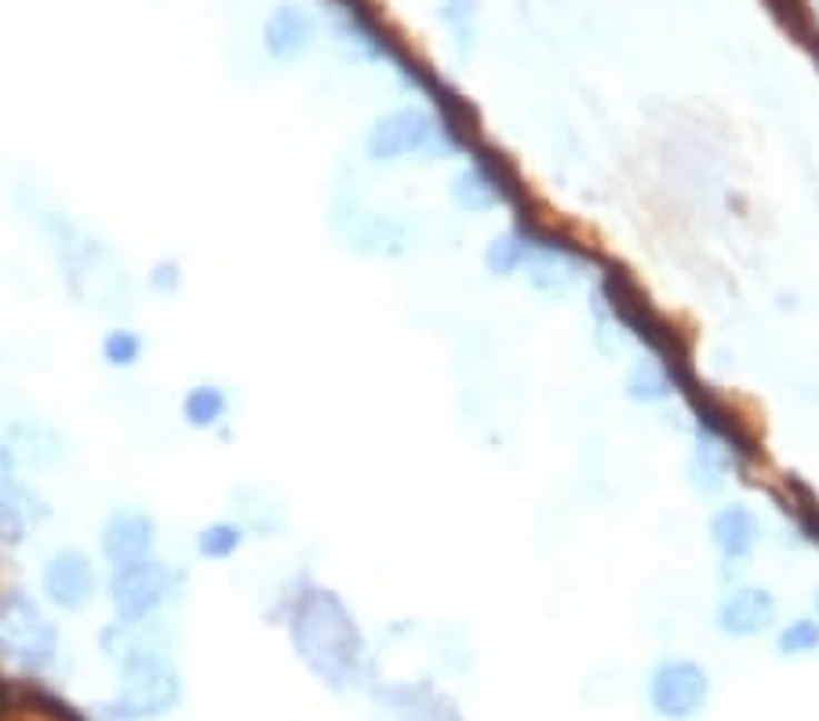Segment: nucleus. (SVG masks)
<instances>
[{
    "label": "nucleus",
    "mask_w": 819,
    "mask_h": 721,
    "mask_svg": "<svg viewBox=\"0 0 819 721\" xmlns=\"http://www.w3.org/2000/svg\"><path fill=\"white\" fill-rule=\"evenodd\" d=\"M288 631H292V645L299 652V660L307 663L324 685H332L339 692L361 685V678L368 671L364 634L339 594L321 590V587L307 590V594L296 601Z\"/></svg>",
    "instance_id": "1"
},
{
    "label": "nucleus",
    "mask_w": 819,
    "mask_h": 721,
    "mask_svg": "<svg viewBox=\"0 0 819 721\" xmlns=\"http://www.w3.org/2000/svg\"><path fill=\"white\" fill-rule=\"evenodd\" d=\"M121 711L131 721H147V718H161L171 707L179 703L182 685L179 674L171 667L164 645H157L150 638H128L121 645Z\"/></svg>",
    "instance_id": "2"
},
{
    "label": "nucleus",
    "mask_w": 819,
    "mask_h": 721,
    "mask_svg": "<svg viewBox=\"0 0 819 721\" xmlns=\"http://www.w3.org/2000/svg\"><path fill=\"white\" fill-rule=\"evenodd\" d=\"M364 150L376 164H398L408 157H427V161H438V157L452 153V139H448V128L422 107H401L368 128Z\"/></svg>",
    "instance_id": "3"
},
{
    "label": "nucleus",
    "mask_w": 819,
    "mask_h": 721,
    "mask_svg": "<svg viewBox=\"0 0 819 721\" xmlns=\"http://www.w3.org/2000/svg\"><path fill=\"white\" fill-rule=\"evenodd\" d=\"M721 415L699 412L696 430H692V452L685 463V481L696 495H718L725 484L743 467L747 444L736 434V427L718 423Z\"/></svg>",
    "instance_id": "4"
},
{
    "label": "nucleus",
    "mask_w": 819,
    "mask_h": 721,
    "mask_svg": "<svg viewBox=\"0 0 819 721\" xmlns=\"http://www.w3.org/2000/svg\"><path fill=\"white\" fill-rule=\"evenodd\" d=\"M710 692H715L710 671L689 655L659 660L649 674V685H645L649 711L659 721H696L710 707Z\"/></svg>",
    "instance_id": "5"
},
{
    "label": "nucleus",
    "mask_w": 819,
    "mask_h": 721,
    "mask_svg": "<svg viewBox=\"0 0 819 721\" xmlns=\"http://www.w3.org/2000/svg\"><path fill=\"white\" fill-rule=\"evenodd\" d=\"M0 649L26 671H44L59 655L56 623L19 590L0 601Z\"/></svg>",
    "instance_id": "6"
},
{
    "label": "nucleus",
    "mask_w": 819,
    "mask_h": 721,
    "mask_svg": "<svg viewBox=\"0 0 819 721\" xmlns=\"http://www.w3.org/2000/svg\"><path fill=\"white\" fill-rule=\"evenodd\" d=\"M171 587H176V575L164 565V561L153 558H139V561H124V565H113L110 572V601L121 623H142L164 605L171 598Z\"/></svg>",
    "instance_id": "7"
},
{
    "label": "nucleus",
    "mask_w": 819,
    "mask_h": 721,
    "mask_svg": "<svg viewBox=\"0 0 819 721\" xmlns=\"http://www.w3.org/2000/svg\"><path fill=\"white\" fill-rule=\"evenodd\" d=\"M779 620V601L769 587L761 583H736L718 598L715 605V627L718 634L747 641V638H761L765 631H772Z\"/></svg>",
    "instance_id": "8"
},
{
    "label": "nucleus",
    "mask_w": 819,
    "mask_h": 721,
    "mask_svg": "<svg viewBox=\"0 0 819 721\" xmlns=\"http://www.w3.org/2000/svg\"><path fill=\"white\" fill-rule=\"evenodd\" d=\"M521 273L539 296L558 299V296H568L579 281L587 278V256L576 252V248H568L565 241L536 238Z\"/></svg>",
    "instance_id": "9"
},
{
    "label": "nucleus",
    "mask_w": 819,
    "mask_h": 721,
    "mask_svg": "<svg viewBox=\"0 0 819 721\" xmlns=\"http://www.w3.org/2000/svg\"><path fill=\"white\" fill-rule=\"evenodd\" d=\"M707 535L715 554L725 561V565H747L755 558V550L761 547V518L755 507L747 503H725L718 507L707 521Z\"/></svg>",
    "instance_id": "10"
},
{
    "label": "nucleus",
    "mask_w": 819,
    "mask_h": 721,
    "mask_svg": "<svg viewBox=\"0 0 819 721\" xmlns=\"http://www.w3.org/2000/svg\"><path fill=\"white\" fill-rule=\"evenodd\" d=\"M44 594L51 605H59L66 612H77L84 609L91 598H96V569H91V561L81 554V550L66 547V550H56V554L48 558L44 565Z\"/></svg>",
    "instance_id": "11"
},
{
    "label": "nucleus",
    "mask_w": 819,
    "mask_h": 721,
    "mask_svg": "<svg viewBox=\"0 0 819 721\" xmlns=\"http://www.w3.org/2000/svg\"><path fill=\"white\" fill-rule=\"evenodd\" d=\"M317 41V26L310 19V11H302L296 4H281L273 8L267 22H262V48L273 62H296L302 59Z\"/></svg>",
    "instance_id": "12"
},
{
    "label": "nucleus",
    "mask_w": 819,
    "mask_h": 721,
    "mask_svg": "<svg viewBox=\"0 0 819 721\" xmlns=\"http://www.w3.org/2000/svg\"><path fill=\"white\" fill-rule=\"evenodd\" d=\"M153 518L142 510H117L110 521L102 524V554L110 565H124V561L150 558L153 550Z\"/></svg>",
    "instance_id": "13"
},
{
    "label": "nucleus",
    "mask_w": 819,
    "mask_h": 721,
    "mask_svg": "<svg viewBox=\"0 0 819 721\" xmlns=\"http://www.w3.org/2000/svg\"><path fill=\"white\" fill-rule=\"evenodd\" d=\"M379 703H387L390 721H462L456 703L433 685H390L379 689Z\"/></svg>",
    "instance_id": "14"
},
{
    "label": "nucleus",
    "mask_w": 819,
    "mask_h": 721,
    "mask_svg": "<svg viewBox=\"0 0 819 721\" xmlns=\"http://www.w3.org/2000/svg\"><path fill=\"white\" fill-rule=\"evenodd\" d=\"M678 390V375L659 353H641L623 375V393L633 404H667Z\"/></svg>",
    "instance_id": "15"
},
{
    "label": "nucleus",
    "mask_w": 819,
    "mask_h": 721,
    "mask_svg": "<svg viewBox=\"0 0 819 721\" xmlns=\"http://www.w3.org/2000/svg\"><path fill=\"white\" fill-rule=\"evenodd\" d=\"M452 201L462 212H492L507 201V187L503 179H496V172L488 164H467L462 172L452 179Z\"/></svg>",
    "instance_id": "16"
},
{
    "label": "nucleus",
    "mask_w": 819,
    "mask_h": 721,
    "mask_svg": "<svg viewBox=\"0 0 819 721\" xmlns=\"http://www.w3.org/2000/svg\"><path fill=\"white\" fill-rule=\"evenodd\" d=\"M532 241H536V233H525V230L499 233V238H492L485 248V267L492 270L496 278H513V273L525 270V259H528V252H532Z\"/></svg>",
    "instance_id": "17"
},
{
    "label": "nucleus",
    "mask_w": 819,
    "mask_h": 721,
    "mask_svg": "<svg viewBox=\"0 0 819 721\" xmlns=\"http://www.w3.org/2000/svg\"><path fill=\"white\" fill-rule=\"evenodd\" d=\"M230 401H227V390L216 387V383H201V387H190L187 398H182V419L193 427V430H208L222 423V415H227Z\"/></svg>",
    "instance_id": "18"
},
{
    "label": "nucleus",
    "mask_w": 819,
    "mask_h": 721,
    "mask_svg": "<svg viewBox=\"0 0 819 721\" xmlns=\"http://www.w3.org/2000/svg\"><path fill=\"white\" fill-rule=\"evenodd\" d=\"M819 652V615H798L776 631V655L779 660H801V655Z\"/></svg>",
    "instance_id": "19"
},
{
    "label": "nucleus",
    "mask_w": 819,
    "mask_h": 721,
    "mask_svg": "<svg viewBox=\"0 0 819 721\" xmlns=\"http://www.w3.org/2000/svg\"><path fill=\"white\" fill-rule=\"evenodd\" d=\"M353 241H358V248H368V252H376V256H382V252L398 256L404 248V233H401L398 222H390L382 216H368L364 227L353 233Z\"/></svg>",
    "instance_id": "20"
},
{
    "label": "nucleus",
    "mask_w": 819,
    "mask_h": 721,
    "mask_svg": "<svg viewBox=\"0 0 819 721\" xmlns=\"http://www.w3.org/2000/svg\"><path fill=\"white\" fill-rule=\"evenodd\" d=\"M241 543H244V532L230 521H216V524H208V529L197 532V554L211 558V561H222V558L237 554Z\"/></svg>",
    "instance_id": "21"
},
{
    "label": "nucleus",
    "mask_w": 819,
    "mask_h": 721,
    "mask_svg": "<svg viewBox=\"0 0 819 721\" xmlns=\"http://www.w3.org/2000/svg\"><path fill=\"white\" fill-rule=\"evenodd\" d=\"M102 358L106 364H113V369H131V364L142 358V339L131 332V328H113V332H106L102 339Z\"/></svg>",
    "instance_id": "22"
},
{
    "label": "nucleus",
    "mask_w": 819,
    "mask_h": 721,
    "mask_svg": "<svg viewBox=\"0 0 819 721\" xmlns=\"http://www.w3.org/2000/svg\"><path fill=\"white\" fill-rule=\"evenodd\" d=\"M441 19L452 26V33L459 37L462 48L473 44V19H478V0H445V4H441Z\"/></svg>",
    "instance_id": "23"
},
{
    "label": "nucleus",
    "mask_w": 819,
    "mask_h": 721,
    "mask_svg": "<svg viewBox=\"0 0 819 721\" xmlns=\"http://www.w3.org/2000/svg\"><path fill=\"white\" fill-rule=\"evenodd\" d=\"M153 284L161 288V292H171V288L179 284V273H176V262H164L161 270L153 273Z\"/></svg>",
    "instance_id": "24"
},
{
    "label": "nucleus",
    "mask_w": 819,
    "mask_h": 721,
    "mask_svg": "<svg viewBox=\"0 0 819 721\" xmlns=\"http://www.w3.org/2000/svg\"><path fill=\"white\" fill-rule=\"evenodd\" d=\"M4 484H11V452L0 449V489H4Z\"/></svg>",
    "instance_id": "25"
},
{
    "label": "nucleus",
    "mask_w": 819,
    "mask_h": 721,
    "mask_svg": "<svg viewBox=\"0 0 819 721\" xmlns=\"http://www.w3.org/2000/svg\"><path fill=\"white\" fill-rule=\"evenodd\" d=\"M812 609H816V615H819V587H816V594H812Z\"/></svg>",
    "instance_id": "26"
}]
</instances>
